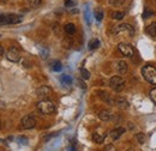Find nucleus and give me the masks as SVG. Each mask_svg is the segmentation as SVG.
<instances>
[{"label": "nucleus", "mask_w": 156, "mask_h": 151, "mask_svg": "<svg viewBox=\"0 0 156 151\" xmlns=\"http://www.w3.org/2000/svg\"><path fill=\"white\" fill-rule=\"evenodd\" d=\"M136 137L139 144H144V143H145V134H144V133H138Z\"/></svg>", "instance_id": "22"}, {"label": "nucleus", "mask_w": 156, "mask_h": 151, "mask_svg": "<svg viewBox=\"0 0 156 151\" xmlns=\"http://www.w3.org/2000/svg\"><path fill=\"white\" fill-rule=\"evenodd\" d=\"M147 34L149 35V36H151V37H156V22L154 23H151V24H149L148 26H147Z\"/></svg>", "instance_id": "13"}, {"label": "nucleus", "mask_w": 156, "mask_h": 151, "mask_svg": "<svg viewBox=\"0 0 156 151\" xmlns=\"http://www.w3.org/2000/svg\"><path fill=\"white\" fill-rule=\"evenodd\" d=\"M4 52H5V49H4V47H2L1 44H0V57H1L2 54H4Z\"/></svg>", "instance_id": "29"}, {"label": "nucleus", "mask_w": 156, "mask_h": 151, "mask_svg": "<svg viewBox=\"0 0 156 151\" xmlns=\"http://www.w3.org/2000/svg\"><path fill=\"white\" fill-rule=\"evenodd\" d=\"M51 93L52 91H51V89L48 86H41V88L37 89V91H36V94L39 95L40 97H47Z\"/></svg>", "instance_id": "12"}, {"label": "nucleus", "mask_w": 156, "mask_h": 151, "mask_svg": "<svg viewBox=\"0 0 156 151\" xmlns=\"http://www.w3.org/2000/svg\"><path fill=\"white\" fill-rule=\"evenodd\" d=\"M108 2H109L112 6H121V5L125 2V0H108Z\"/></svg>", "instance_id": "24"}, {"label": "nucleus", "mask_w": 156, "mask_h": 151, "mask_svg": "<svg viewBox=\"0 0 156 151\" xmlns=\"http://www.w3.org/2000/svg\"><path fill=\"white\" fill-rule=\"evenodd\" d=\"M6 58H7L10 61H12V62H18L20 60V52L17 48L11 47V48L7 51V53H6Z\"/></svg>", "instance_id": "8"}, {"label": "nucleus", "mask_w": 156, "mask_h": 151, "mask_svg": "<svg viewBox=\"0 0 156 151\" xmlns=\"http://www.w3.org/2000/svg\"><path fill=\"white\" fill-rule=\"evenodd\" d=\"M0 126H1V122H0Z\"/></svg>", "instance_id": "32"}, {"label": "nucleus", "mask_w": 156, "mask_h": 151, "mask_svg": "<svg viewBox=\"0 0 156 151\" xmlns=\"http://www.w3.org/2000/svg\"><path fill=\"white\" fill-rule=\"evenodd\" d=\"M72 5H75V1L73 0H65V6L66 7H70Z\"/></svg>", "instance_id": "26"}, {"label": "nucleus", "mask_w": 156, "mask_h": 151, "mask_svg": "<svg viewBox=\"0 0 156 151\" xmlns=\"http://www.w3.org/2000/svg\"><path fill=\"white\" fill-rule=\"evenodd\" d=\"M0 37H1V36H0Z\"/></svg>", "instance_id": "33"}, {"label": "nucleus", "mask_w": 156, "mask_h": 151, "mask_svg": "<svg viewBox=\"0 0 156 151\" xmlns=\"http://www.w3.org/2000/svg\"><path fill=\"white\" fill-rule=\"evenodd\" d=\"M109 86H111L115 93H120V91H122L124 88H125V80H124L121 77H119V76H114V77H112L111 80H109Z\"/></svg>", "instance_id": "3"}, {"label": "nucleus", "mask_w": 156, "mask_h": 151, "mask_svg": "<svg viewBox=\"0 0 156 151\" xmlns=\"http://www.w3.org/2000/svg\"><path fill=\"white\" fill-rule=\"evenodd\" d=\"M64 29H65V33H66V34H69V35H73V34L76 33V25H75V24H72V23L66 24Z\"/></svg>", "instance_id": "15"}, {"label": "nucleus", "mask_w": 156, "mask_h": 151, "mask_svg": "<svg viewBox=\"0 0 156 151\" xmlns=\"http://www.w3.org/2000/svg\"><path fill=\"white\" fill-rule=\"evenodd\" d=\"M117 71L120 73V75H124V73H126L127 72V64L125 62V61H119L117 64Z\"/></svg>", "instance_id": "11"}, {"label": "nucleus", "mask_w": 156, "mask_h": 151, "mask_svg": "<svg viewBox=\"0 0 156 151\" xmlns=\"http://www.w3.org/2000/svg\"><path fill=\"white\" fill-rule=\"evenodd\" d=\"M112 116H113V114L111 113L109 111H101V112L98 113V118H100L102 121H109V120L112 119Z\"/></svg>", "instance_id": "10"}, {"label": "nucleus", "mask_w": 156, "mask_h": 151, "mask_svg": "<svg viewBox=\"0 0 156 151\" xmlns=\"http://www.w3.org/2000/svg\"><path fill=\"white\" fill-rule=\"evenodd\" d=\"M88 47H89V49H90V51H95V49H98V47H100V41H98V38L91 40V41L89 42Z\"/></svg>", "instance_id": "16"}, {"label": "nucleus", "mask_w": 156, "mask_h": 151, "mask_svg": "<svg viewBox=\"0 0 156 151\" xmlns=\"http://www.w3.org/2000/svg\"><path fill=\"white\" fill-rule=\"evenodd\" d=\"M37 109L42 114H52L55 112V104L48 100H42L37 103Z\"/></svg>", "instance_id": "2"}, {"label": "nucleus", "mask_w": 156, "mask_h": 151, "mask_svg": "<svg viewBox=\"0 0 156 151\" xmlns=\"http://www.w3.org/2000/svg\"><path fill=\"white\" fill-rule=\"evenodd\" d=\"M1 22H2V15H0V25H1Z\"/></svg>", "instance_id": "31"}, {"label": "nucleus", "mask_w": 156, "mask_h": 151, "mask_svg": "<svg viewBox=\"0 0 156 151\" xmlns=\"http://www.w3.org/2000/svg\"><path fill=\"white\" fill-rule=\"evenodd\" d=\"M22 127L23 128H25V130H31V128H34L35 126H36V120H35V118L34 116H31V115H27V116H24L23 119H22Z\"/></svg>", "instance_id": "6"}, {"label": "nucleus", "mask_w": 156, "mask_h": 151, "mask_svg": "<svg viewBox=\"0 0 156 151\" xmlns=\"http://www.w3.org/2000/svg\"><path fill=\"white\" fill-rule=\"evenodd\" d=\"M124 16H125V13H124L122 11H117V12H114V13L112 15L113 19H115V20H120V19H122L124 18Z\"/></svg>", "instance_id": "21"}, {"label": "nucleus", "mask_w": 156, "mask_h": 151, "mask_svg": "<svg viewBox=\"0 0 156 151\" xmlns=\"http://www.w3.org/2000/svg\"><path fill=\"white\" fill-rule=\"evenodd\" d=\"M114 34H127V35H133L135 34V30H133V28L130 25V24H120V25H118L117 28H114Z\"/></svg>", "instance_id": "4"}, {"label": "nucleus", "mask_w": 156, "mask_h": 151, "mask_svg": "<svg viewBox=\"0 0 156 151\" xmlns=\"http://www.w3.org/2000/svg\"><path fill=\"white\" fill-rule=\"evenodd\" d=\"M80 75H82V78L83 79H85V80H88L89 78H90V72L87 70V68H80Z\"/></svg>", "instance_id": "20"}, {"label": "nucleus", "mask_w": 156, "mask_h": 151, "mask_svg": "<svg viewBox=\"0 0 156 151\" xmlns=\"http://www.w3.org/2000/svg\"><path fill=\"white\" fill-rule=\"evenodd\" d=\"M29 1V5L33 7V9H36L41 5V0H28Z\"/></svg>", "instance_id": "23"}, {"label": "nucleus", "mask_w": 156, "mask_h": 151, "mask_svg": "<svg viewBox=\"0 0 156 151\" xmlns=\"http://www.w3.org/2000/svg\"><path fill=\"white\" fill-rule=\"evenodd\" d=\"M20 143H24V144H27V143H28V140H27L25 138H20Z\"/></svg>", "instance_id": "30"}, {"label": "nucleus", "mask_w": 156, "mask_h": 151, "mask_svg": "<svg viewBox=\"0 0 156 151\" xmlns=\"http://www.w3.org/2000/svg\"><path fill=\"white\" fill-rule=\"evenodd\" d=\"M142 75L144 77V79L150 83V84H154L156 85V68L151 65H145L143 68H142Z\"/></svg>", "instance_id": "1"}, {"label": "nucleus", "mask_w": 156, "mask_h": 151, "mask_svg": "<svg viewBox=\"0 0 156 151\" xmlns=\"http://www.w3.org/2000/svg\"><path fill=\"white\" fill-rule=\"evenodd\" d=\"M102 18H103V13H102V12H98V13H96V19H98V22H101Z\"/></svg>", "instance_id": "27"}, {"label": "nucleus", "mask_w": 156, "mask_h": 151, "mask_svg": "<svg viewBox=\"0 0 156 151\" xmlns=\"http://www.w3.org/2000/svg\"><path fill=\"white\" fill-rule=\"evenodd\" d=\"M105 138H106V135L103 133H98V132L93 133V140L95 143H98V144H101L105 140Z\"/></svg>", "instance_id": "14"}, {"label": "nucleus", "mask_w": 156, "mask_h": 151, "mask_svg": "<svg viewBox=\"0 0 156 151\" xmlns=\"http://www.w3.org/2000/svg\"><path fill=\"white\" fill-rule=\"evenodd\" d=\"M61 83L65 84V85H71V83H72V78H71L70 76L64 75L62 77H61Z\"/></svg>", "instance_id": "18"}, {"label": "nucleus", "mask_w": 156, "mask_h": 151, "mask_svg": "<svg viewBox=\"0 0 156 151\" xmlns=\"http://www.w3.org/2000/svg\"><path fill=\"white\" fill-rule=\"evenodd\" d=\"M124 132H125V130H124L122 127H118V128H114L113 131H111L109 135H111V138H112L113 140H117V139H119V138L124 134Z\"/></svg>", "instance_id": "9"}, {"label": "nucleus", "mask_w": 156, "mask_h": 151, "mask_svg": "<svg viewBox=\"0 0 156 151\" xmlns=\"http://www.w3.org/2000/svg\"><path fill=\"white\" fill-rule=\"evenodd\" d=\"M22 22V17L17 16V15H4L2 16V22H1V25L2 24H18Z\"/></svg>", "instance_id": "7"}, {"label": "nucleus", "mask_w": 156, "mask_h": 151, "mask_svg": "<svg viewBox=\"0 0 156 151\" xmlns=\"http://www.w3.org/2000/svg\"><path fill=\"white\" fill-rule=\"evenodd\" d=\"M61 68H62V65H61L60 61H54V62L52 64V70H53V71L59 72V71H61Z\"/></svg>", "instance_id": "19"}, {"label": "nucleus", "mask_w": 156, "mask_h": 151, "mask_svg": "<svg viewBox=\"0 0 156 151\" xmlns=\"http://www.w3.org/2000/svg\"><path fill=\"white\" fill-rule=\"evenodd\" d=\"M118 49H119V52H120L122 55H125V57H133V54H135L133 47H132L131 44H129V43H119Z\"/></svg>", "instance_id": "5"}, {"label": "nucleus", "mask_w": 156, "mask_h": 151, "mask_svg": "<svg viewBox=\"0 0 156 151\" xmlns=\"http://www.w3.org/2000/svg\"><path fill=\"white\" fill-rule=\"evenodd\" d=\"M79 85L82 86V89H83V90H85V89H87V85H85V84H84L82 80H79Z\"/></svg>", "instance_id": "28"}, {"label": "nucleus", "mask_w": 156, "mask_h": 151, "mask_svg": "<svg viewBox=\"0 0 156 151\" xmlns=\"http://www.w3.org/2000/svg\"><path fill=\"white\" fill-rule=\"evenodd\" d=\"M149 96H150L151 101H153L154 103H156V88H154V89H151V91H150V94H149Z\"/></svg>", "instance_id": "25"}, {"label": "nucleus", "mask_w": 156, "mask_h": 151, "mask_svg": "<svg viewBox=\"0 0 156 151\" xmlns=\"http://www.w3.org/2000/svg\"><path fill=\"white\" fill-rule=\"evenodd\" d=\"M115 104H117L118 107H120V108H126L127 107V102L122 97H118L117 100H115Z\"/></svg>", "instance_id": "17"}]
</instances>
